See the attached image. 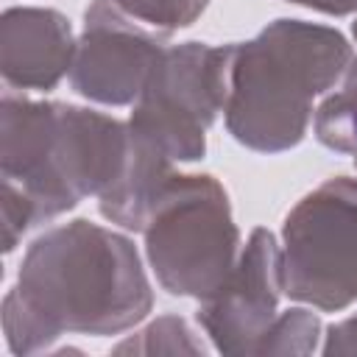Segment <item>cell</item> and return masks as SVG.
<instances>
[{"label": "cell", "mask_w": 357, "mask_h": 357, "mask_svg": "<svg viewBox=\"0 0 357 357\" xmlns=\"http://www.w3.org/2000/svg\"><path fill=\"white\" fill-rule=\"evenodd\" d=\"M153 307L134 243L84 218L39 234L3 298V335L14 354L45 351L64 332L117 335Z\"/></svg>", "instance_id": "cell-1"}, {"label": "cell", "mask_w": 357, "mask_h": 357, "mask_svg": "<svg viewBox=\"0 0 357 357\" xmlns=\"http://www.w3.org/2000/svg\"><path fill=\"white\" fill-rule=\"evenodd\" d=\"M351 61L340 31L304 20H276L254 39L231 45L223 106L229 134L259 153L298 145L312 120V100L343 78Z\"/></svg>", "instance_id": "cell-2"}, {"label": "cell", "mask_w": 357, "mask_h": 357, "mask_svg": "<svg viewBox=\"0 0 357 357\" xmlns=\"http://www.w3.org/2000/svg\"><path fill=\"white\" fill-rule=\"evenodd\" d=\"M128 123L73 103L6 95L0 106V170L45 223L86 195H103L123 173Z\"/></svg>", "instance_id": "cell-3"}, {"label": "cell", "mask_w": 357, "mask_h": 357, "mask_svg": "<svg viewBox=\"0 0 357 357\" xmlns=\"http://www.w3.org/2000/svg\"><path fill=\"white\" fill-rule=\"evenodd\" d=\"M145 254L173 296L206 298L234 271L240 231L226 190L206 173H173L145 220Z\"/></svg>", "instance_id": "cell-4"}, {"label": "cell", "mask_w": 357, "mask_h": 357, "mask_svg": "<svg viewBox=\"0 0 357 357\" xmlns=\"http://www.w3.org/2000/svg\"><path fill=\"white\" fill-rule=\"evenodd\" d=\"M284 296L318 310L357 301V178L337 176L307 192L282 226Z\"/></svg>", "instance_id": "cell-5"}, {"label": "cell", "mask_w": 357, "mask_h": 357, "mask_svg": "<svg viewBox=\"0 0 357 357\" xmlns=\"http://www.w3.org/2000/svg\"><path fill=\"white\" fill-rule=\"evenodd\" d=\"M229 70L231 45L184 42L165 47L134 100L128 131L162 148L173 162L201 159L206 128L229 98Z\"/></svg>", "instance_id": "cell-6"}, {"label": "cell", "mask_w": 357, "mask_h": 357, "mask_svg": "<svg viewBox=\"0 0 357 357\" xmlns=\"http://www.w3.org/2000/svg\"><path fill=\"white\" fill-rule=\"evenodd\" d=\"M165 47L162 36L134 25L114 0H92L75 42L70 84L78 95L106 106L134 103Z\"/></svg>", "instance_id": "cell-7"}, {"label": "cell", "mask_w": 357, "mask_h": 357, "mask_svg": "<svg viewBox=\"0 0 357 357\" xmlns=\"http://www.w3.org/2000/svg\"><path fill=\"white\" fill-rule=\"evenodd\" d=\"M282 251L273 231L254 229L229 279L198 307V324L223 354H259L282 298Z\"/></svg>", "instance_id": "cell-8"}, {"label": "cell", "mask_w": 357, "mask_h": 357, "mask_svg": "<svg viewBox=\"0 0 357 357\" xmlns=\"http://www.w3.org/2000/svg\"><path fill=\"white\" fill-rule=\"evenodd\" d=\"M70 20L56 8H8L0 20V73L17 89H53L73 67Z\"/></svg>", "instance_id": "cell-9"}, {"label": "cell", "mask_w": 357, "mask_h": 357, "mask_svg": "<svg viewBox=\"0 0 357 357\" xmlns=\"http://www.w3.org/2000/svg\"><path fill=\"white\" fill-rule=\"evenodd\" d=\"M315 137L337 153L357 156V61L343 73V86L318 106Z\"/></svg>", "instance_id": "cell-10"}, {"label": "cell", "mask_w": 357, "mask_h": 357, "mask_svg": "<svg viewBox=\"0 0 357 357\" xmlns=\"http://www.w3.org/2000/svg\"><path fill=\"white\" fill-rule=\"evenodd\" d=\"M114 354H206L190 324L178 315H162L142 332L126 337L112 349Z\"/></svg>", "instance_id": "cell-11"}, {"label": "cell", "mask_w": 357, "mask_h": 357, "mask_svg": "<svg viewBox=\"0 0 357 357\" xmlns=\"http://www.w3.org/2000/svg\"><path fill=\"white\" fill-rule=\"evenodd\" d=\"M321 318L304 307L279 312L259 354H310L318 349Z\"/></svg>", "instance_id": "cell-12"}, {"label": "cell", "mask_w": 357, "mask_h": 357, "mask_svg": "<svg viewBox=\"0 0 357 357\" xmlns=\"http://www.w3.org/2000/svg\"><path fill=\"white\" fill-rule=\"evenodd\" d=\"M131 20L148 22L162 31L192 25L209 0H114Z\"/></svg>", "instance_id": "cell-13"}, {"label": "cell", "mask_w": 357, "mask_h": 357, "mask_svg": "<svg viewBox=\"0 0 357 357\" xmlns=\"http://www.w3.org/2000/svg\"><path fill=\"white\" fill-rule=\"evenodd\" d=\"M0 201H3V251L11 254L22 240V234L36 223V212L25 198V192L6 178H3Z\"/></svg>", "instance_id": "cell-14"}, {"label": "cell", "mask_w": 357, "mask_h": 357, "mask_svg": "<svg viewBox=\"0 0 357 357\" xmlns=\"http://www.w3.org/2000/svg\"><path fill=\"white\" fill-rule=\"evenodd\" d=\"M324 354H357V315L332 324L326 332V343L321 349Z\"/></svg>", "instance_id": "cell-15"}, {"label": "cell", "mask_w": 357, "mask_h": 357, "mask_svg": "<svg viewBox=\"0 0 357 357\" xmlns=\"http://www.w3.org/2000/svg\"><path fill=\"white\" fill-rule=\"evenodd\" d=\"M290 3H298V6H307V8H315V11H324V14H335V17H343V14L357 11V0H290Z\"/></svg>", "instance_id": "cell-16"}, {"label": "cell", "mask_w": 357, "mask_h": 357, "mask_svg": "<svg viewBox=\"0 0 357 357\" xmlns=\"http://www.w3.org/2000/svg\"><path fill=\"white\" fill-rule=\"evenodd\" d=\"M351 33H354V39H357V22H354V25H351Z\"/></svg>", "instance_id": "cell-17"}, {"label": "cell", "mask_w": 357, "mask_h": 357, "mask_svg": "<svg viewBox=\"0 0 357 357\" xmlns=\"http://www.w3.org/2000/svg\"><path fill=\"white\" fill-rule=\"evenodd\" d=\"M354 165H357V156H354Z\"/></svg>", "instance_id": "cell-18"}]
</instances>
